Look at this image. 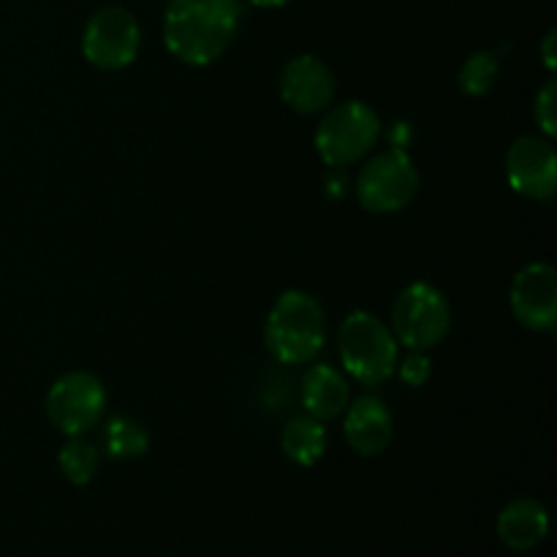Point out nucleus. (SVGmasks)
Masks as SVG:
<instances>
[{"label": "nucleus", "mask_w": 557, "mask_h": 557, "mask_svg": "<svg viewBox=\"0 0 557 557\" xmlns=\"http://www.w3.org/2000/svg\"><path fill=\"white\" fill-rule=\"evenodd\" d=\"M243 22L239 0H169L163 44L185 65H210L232 47Z\"/></svg>", "instance_id": "f257e3e1"}, {"label": "nucleus", "mask_w": 557, "mask_h": 557, "mask_svg": "<svg viewBox=\"0 0 557 557\" xmlns=\"http://www.w3.org/2000/svg\"><path fill=\"white\" fill-rule=\"evenodd\" d=\"M267 348L283 364H305L319 357L326 341V321L319 299L305 292L281 294L267 315Z\"/></svg>", "instance_id": "f03ea898"}, {"label": "nucleus", "mask_w": 557, "mask_h": 557, "mask_svg": "<svg viewBox=\"0 0 557 557\" xmlns=\"http://www.w3.org/2000/svg\"><path fill=\"white\" fill-rule=\"evenodd\" d=\"M337 348L346 373L364 386H379L392 379L400 359L392 330L368 310H354L346 315L337 332Z\"/></svg>", "instance_id": "7ed1b4c3"}, {"label": "nucleus", "mask_w": 557, "mask_h": 557, "mask_svg": "<svg viewBox=\"0 0 557 557\" xmlns=\"http://www.w3.org/2000/svg\"><path fill=\"white\" fill-rule=\"evenodd\" d=\"M379 139V114L362 101L337 103L315 128V150L324 158L326 166H351L362 161Z\"/></svg>", "instance_id": "20e7f679"}, {"label": "nucleus", "mask_w": 557, "mask_h": 557, "mask_svg": "<svg viewBox=\"0 0 557 557\" xmlns=\"http://www.w3.org/2000/svg\"><path fill=\"white\" fill-rule=\"evenodd\" d=\"M451 326V310L444 294L430 283L417 281L403 288L392 308V335L397 343L417 351L438 346Z\"/></svg>", "instance_id": "39448f33"}, {"label": "nucleus", "mask_w": 557, "mask_h": 557, "mask_svg": "<svg viewBox=\"0 0 557 557\" xmlns=\"http://www.w3.org/2000/svg\"><path fill=\"white\" fill-rule=\"evenodd\" d=\"M419 172L406 150L389 147L362 169L357 180V199L375 215L400 212L417 199Z\"/></svg>", "instance_id": "423d86ee"}, {"label": "nucleus", "mask_w": 557, "mask_h": 557, "mask_svg": "<svg viewBox=\"0 0 557 557\" xmlns=\"http://www.w3.org/2000/svg\"><path fill=\"white\" fill-rule=\"evenodd\" d=\"M141 27L123 5H103L87 20L82 33V54L101 71H123L139 58Z\"/></svg>", "instance_id": "0eeeda50"}, {"label": "nucleus", "mask_w": 557, "mask_h": 557, "mask_svg": "<svg viewBox=\"0 0 557 557\" xmlns=\"http://www.w3.org/2000/svg\"><path fill=\"white\" fill-rule=\"evenodd\" d=\"M107 411V389L98 375L71 370L60 375L47 395V417L60 433L82 435L96 428Z\"/></svg>", "instance_id": "6e6552de"}, {"label": "nucleus", "mask_w": 557, "mask_h": 557, "mask_svg": "<svg viewBox=\"0 0 557 557\" xmlns=\"http://www.w3.org/2000/svg\"><path fill=\"white\" fill-rule=\"evenodd\" d=\"M506 180L525 199H553L557 190V152L547 139L522 136L506 152Z\"/></svg>", "instance_id": "1a4fd4ad"}, {"label": "nucleus", "mask_w": 557, "mask_h": 557, "mask_svg": "<svg viewBox=\"0 0 557 557\" xmlns=\"http://www.w3.org/2000/svg\"><path fill=\"white\" fill-rule=\"evenodd\" d=\"M511 310L528 330L547 332L557 321V272L553 264H528L517 272L509 292Z\"/></svg>", "instance_id": "9d476101"}, {"label": "nucleus", "mask_w": 557, "mask_h": 557, "mask_svg": "<svg viewBox=\"0 0 557 557\" xmlns=\"http://www.w3.org/2000/svg\"><path fill=\"white\" fill-rule=\"evenodd\" d=\"M281 96L299 114H319L335 98V74L313 54H297L281 74Z\"/></svg>", "instance_id": "9b49d317"}, {"label": "nucleus", "mask_w": 557, "mask_h": 557, "mask_svg": "<svg viewBox=\"0 0 557 557\" xmlns=\"http://www.w3.org/2000/svg\"><path fill=\"white\" fill-rule=\"evenodd\" d=\"M343 413H346V419H343L346 441L357 455L375 457L389 449L395 422H392V413L384 400L373 395H362L351 406H346Z\"/></svg>", "instance_id": "f8f14e48"}, {"label": "nucleus", "mask_w": 557, "mask_h": 557, "mask_svg": "<svg viewBox=\"0 0 557 557\" xmlns=\"http://www.w3.org/2000/svg\"><path fill=\"white\" fill-rule=\"evenodd\" d=\"M549 517L539 500L520 498L511 500L498 515V536L515 553H528L536 549L547 539Z\"/></svg>", "instance_id": "ddd939ff"}, {"label": "nucleus", "mask_w": 557, "mask_h": 557, "mask_svg": "<svg viewBox=\"0 0 557 557\" xmlns=\"http://www.w3.org/2000/svg\"><path fill=\"white\" fill-rule=\"evenodd\" d=\"M302 406L319 422L337 419L348 406V384L330 364H313L302 379Z\"/></svg>", "instance_id": "4468645a"}, {"label": "nucleus", "mask_w": 557, "mask_h": 557, "mask_svg": "<svg viewBox=\"0 0 557 557\" xmlns=\"http://www.w3.org/2000/svg\"><path fill=\"white\" fill-rule=\"evenodd\" d=\"M281 446L286 457L297 466L310 468L324 457L326 451V428L315 417H297L283 428Z\"/></svg>", "instance_id": "2eb2a0df"}, {"label": "nucleus", "mask_w": 557, "mask_h": 557, "mask_svg": "<svg viewBox=\"0 0 557 557\" xmlns=\"http://www.w3.org/2000/svg\"><path fill=\"white\" fill-rule=\"evenodd\" d=\"M150 449V435L139 422L128 417L109 419L103 428V451L112 460H136Z\"/></svg>", "instance_id": "dca6fc26"}, {"label": "nucleus", "mask_w": 557, "mask_h": 557, "mask_svg": "<svg viewBox=\"0 0 557 557\" xmlns=\"http://www.w3.org/2000/svg\"><path fill=\"white\" fill-rule=\"evenodd\" d=\"M58 462H60V471L65 473V479H69L71 484L85 487V484H90L92 479H96L98 466H101V455H98L96 446L87 444L85 438L71 435L69 444L60 449Z\"/></svg>", "instance_id": "f3484780"}, {"label": "nucleus", "mask_w": 557, "mask_h": 557, "mask_svg": "<svg viewBox=\"0 0 557 557\" xmlns=\"http://www.w3.org/2000/svg\"><path fill=\"white\" fill-rule=\"evenodd\" d=\"M498 71L500 60L495 52L482 49V52L468 54L466 63H462L460 69V90L471 98L487 96L495 87V82H498Z\"/></svg>", "instance_id": "a211bd4d"}, {"label": "nucleus", "mask_w": 557, "mask_h": 557, "mask_svg": "<svg viewBox=\"0 0 557 557\" xmlns=\"http://www.w3.org/2000/svg\"><path fill=\"white\" fill-rule=\"evenodd\" d=\"M395 373H400V379L406 381L408 386L419 389V386H424L430 381L433 362H430L428 351H417V348H411V354H408L406 359H397Z\"/></svg>", "instance_id": "6ab92c4d"}, {"label": "nucleus", "mask_w": 557, "mask_h": 557, "mask_svg": "<svg viewBox=\"0 0 557 557\" xmlns=\"http://www.w3.org/2000/svg\"><path fill=\"white\" fill-rule=\"evenodd\" d=\"M536 120L549 139L557 136V82L555 79L544 82L542 90L536 92Z\"/></svg>", "instance_id": "aec40b11"}, {"label": "nucleus", "mask_w": 557, "mask_h": 557, "mask_svg": "<svg viewBox=\"0 0 557 557\" xmlns=\"http://www.w3.org/2000/svg\"><path fill=\"white\" fill-rule=\"evenodd\" d=\"M324 188L330 199H343L348 194V174L346 166H330L324 177Z\"/></svg>", "instance_id": "412c9836"}, {"label": "nucleus", "mask_w": 557, "mask_h": 557, "mask_svg": "<svg viewBox=\"0 0 557 557\" xmlns=\"http://www.w3.org/2000/svg\"><path fill=\"white\" fill-rule=\"evenodd\" d=\"M408 136H411V128H408V123H395L389 128V141H392V147H397V150H406Z\"/></svg>", "instance_id": "4be33fe9"}, {"label": "nucleus", "mask_w": 557, "mask_h": 557, "mask_svg": "<svg viewBox=\"0 0 557 557\" xmlns=\"http://www.w3.org/2000/svg\"><path fill=\"white\" fill-rule=\"evenodd\" d=\"M555 41H557V30L553 27V30L547 33V36H544V44H542V52H544V63H547V69L549 71H555Z\"/></svg>", "instance_id": "5701e85b"}, {"label": "nucleus", "mask_w": 557, "mask_h": 557, "mask_svg": "<svg viewBox=\"0 0 557 557\" xmlns=\"http://www.w3.org/2000/svg\"><path fill=\"white\" fill-rule=\"evenodd\" d=\"M245 3L256 5V9H283V5L292 3V0H245Z\"/></svg>", "instance_id": "b1692460"}]
</instances>
